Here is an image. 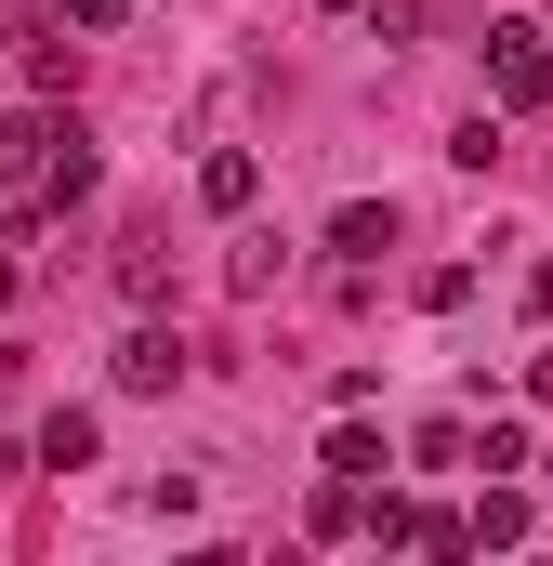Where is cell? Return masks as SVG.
<instances>
[{"label": "cell", "mask_w": 553, "mask_h": 566, "mask_svg": "<svg viewBox=\"0 0 553 566\" xmlns=\"http://www.w3.org/2000/svg\"><path fill=\"white\" fill-rule=\"evenodd\" d=\"M330 251H343V264L396 251V198H343V211H330Z\"/></svg>", "instance_id": "cell-5"}, {"label": "cell", "mask_w": 553, "mask_h": 566, "mask_svg": "<svg viewBox=\"0 0 553 566\" xmlns=\"http://www.w3.org/2000/svg\"><path fill=\"white\" fill-rule=\"evenodd\" d=\"M119 290H133V303H158V290H171V251H158V238H133V251H119Z\"/></svg>", "instance_id": "cell-8"}, {"label": "cell", "mask_w": 553, "mask_h": 566, "mask_svg": "<svg viewBox=\"0 0 553 566\" xmlns=\"http://www.w3.org/2000/svg\"><path fill=\"white\" fill-rule=\"evenodd\" d=\"M171 382H185V343H171V329L145 316L133 343H119V396H171Z\"/></svg>", "instance_id": "cell-2"}, {"label": "cell", "mask_w": 553, "mask_h": 566, "mask_svg": "<svg viewBox=\"0 0 553 566\" xmlns=\"http://www.w3.org/2000/svg\"><path fill=\"white\" fill-rule=\"evenodd\" d=\"M119 13H133V0H66V27H119Z\"/></svg>", "instance_id": "cell-9"}, {"label": "cell", "mask_w": 553, "mask_h": 566, "mask_svg": "<svg viewBox=\"0 0 553 566\" xmlns=\"http://www.w3.org/2000/svg\"><path fill=\"white\" fill-rule=\"evenodd\" d=\"M488 93L528 119V106H553V40L541 27H488Z\"/></svg>", "instance_id": "cell-1"}, {"label": "cell", "mask_w": 553, "mask_h": 566, "mask_svg": "<svg viewBox=\"0 0 553 566\" xmlns=\"http://www.w3.org/2000/svg\"><path fill=\"white\" fill-rule=\"evenodd\" d=\"M330 13H356V0H330Z\"/></svg>", "instance_id": "cell-12"}, {"label": "cell", "mask_w": 553, "mask_h": 566, "mask_svg": "<svg viewBox=\"0 0 553 566\" xmlns=\"http://www.w3.org/2000/svg\"><path fill=\"white\" fill-rule=\"evenodd\" d=\"M528 527H541V514H528V488H501V474H488V501L461 514V541H474V554H514Z\"/></svg>", "instance_id": "cell-3"}, {"label": "cell", "mask_w": 553, "mask_h": 566, "mask_svg": "<svg viewBox=\"0 0 553 566\" xmlns=\"http://www.w3.org/2000/svg\"><path fill=\"white\" fill-rule=\"evenodd\" d=\"M0 303H13V264H0Z\"/></svg>", "instance_id": "cell-11"}, {"label": "cell", "mask_w": 553, "mask_h": 566, "mask_svg": "<svg viewBox=\"0 0 553 566\" xmlns=\"http://www.w3.org/2000/svg\"><path fill=\"white\" fill-rule=\"evenodd\" d=\"M198 198H211V211H251V198H264V158H251V145H211V158H198Z\"/></svg>", "instance_id": "cell-4"}, {"label": "cell", "mask_w": 553, "mask_h": 566, "mask_svg": "<svg viewBox=\"0 0 553 566\" xmlns=\"http://www.w3.org/2000/svg\"><path fill=\"white\" fill-rule=\"evenodd\" d=\"M528 396H541V409H553V343H541V356H528Z\"/></svg>", "instance_id": "cell-10"}, {"label": "cell", "mask_w": 553, "mask_h": 566, "mask_svg": "<svg viewBox=\"0 0 553 566\" xmlns=\"http://www.w3.org/2000/svg\"><path fill=\"white\" fill-rule=\"evenodd\" d=\"M541 474H553V461H541Z\"/></svg>", "instance_id": "cell-13"}, {"label": "cell", "mask_w": 553, "mask_h": 566, "mask_svg": "<svg viewBox=\"0 0 553 566\" xmlns=\"http://www.w3.org/2000/svg\"><path fill=\"white\" fill-rule=\"evenodd\" d=\"M356 501H369V474H330V488L303 501V527H316V541H356Z\"/></svg>", "instance_id": "cell-6"}, {"label": "cell", "mask_w": 553, "mask_h": 566, "mask_svg": "<svg viewBox=\"0 0 553 566\" xmlns=\"http://www.w3.org/2000/svg\"><path fill=\"white\" fill-rule=\"evenodd\" d=\"M40 461L80 474V461H93V409H53V422H40Z\"/></svg>", "instance_id": "cell-7"}]
</instances>
